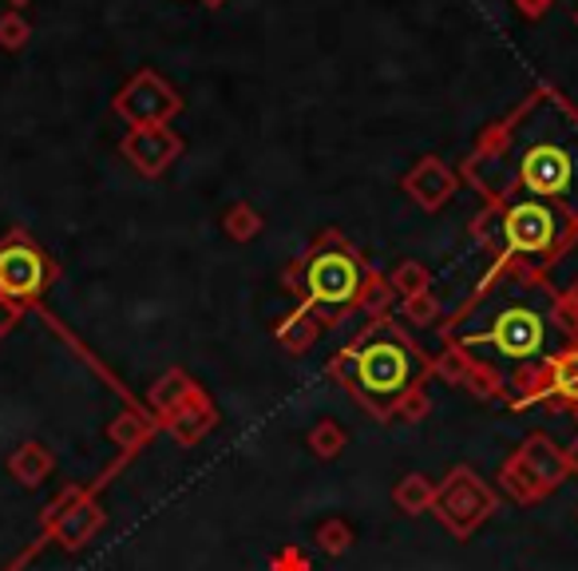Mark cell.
I'll return each mask as SVG.
<instances>
[{
	"instance_id": "cell-27",
	"label": "cell",
	"mask_w": 578,
	"mask_h": 571,
	"mask_svg": "<svg viewBox=\"0 0 578 571\" xmlns=\"http://www.w3.org/2000/svg\"><path fill=\"white\" fill-rule=\"evenodd\" d=\"M17 318H20V305L17 302H9V298H0V338L17 325Z\"/></svg>"
},
{
	"instance_id": "cell-4",
	"label": "cell",
	"mask_w": 578,
	"mask_h": 571,
	"mask_svg": "<svg viewBox=\"0 0 578 571\" xmlns=\"http://www.w3.org/2000/svg\"><path fill=\"white\" fill-rule=\"evenodd\" d=\"M492 222L500 235V255L515 267L539 270L563 255L578 238V222L555 203L515 195L507 203H492Z\"/></svg>"
},
{
	"instance_id": "cell-28",
	"label": "cell",
	"mask_w": 578,
	"mask_h": 571,
	"mask_svg": "<svg viewBox=\"0 0 578 571\" xmlns=\"http://www.w3.org/2000/svg\"><path fill=\"white\" fill-rule=\"evenodd\" d=\"M512 4H515V9H519L527 20H539L543 12L550 9V0H512Z\"/></svg>"
},
{
	"instance_id": "cell-10",
	"label": "cell",
	"mask_w": 578,
	"mask_h": 571,
	"mask_svg": "<svg viewBox=\"0 0 578 571\" xmlns=\"http://www.w3.org/2000/svg\"><path fill=\"white\" fill-rule=\"evenodd\" d=\"M119 155L132 163L143 179H159L171 172V163L182 155V139L167 124L159 127H132L119 143Z\"/></svg>"
},
{
	"instance_id": "cell-11",
	"label": "cell",
	"mask_w": 578,
	"mask_h": 571,
	"mask_svg": "<svg viewBox=\"0 0 578 571\" xmlns=\"http://www.w3.org/2000/svg\"><path fill=\"white\" fill-rule=\"evenodd\" d=\"M104 523H107L104 508L87 492H64L56 505H52V512H48V532L56 536L64 548H72V552L84 548L87 540H95Z\"/></svg>"
},
{
	"instance_id": "cell-21",
	"label": "cell",
	"mask_w": 578,
	"mask_h": 571,
	"mask_svg": "<svg viewBox=\"0 0 578 571\" xmlns=\"http://www.w3.org/2000/svg\"><path fill=\"white\" fill-rule=\"evenodd\" d=\"M309 448H313V457H322V460L341 457L345 428L337 425V421H322V425H313L309 428Z\"/></svg>"
},
{
	"instance_id": "cell-24",
	"label": "cell",
	"mask_w": 578,
	"mask_h": 571,
	"mask_svg": "<svg viewBox=\"0 0 578 571\" xmlns=\"http://www.w3.org/2000/svg\"><path fill=\"white\" fill-rule=\"evenodd\" d=\"M29 40H32V24L20 17V12H4V17H0V48H4V52H20Z\"/></svg>"
},
{
	"instance_id": "cell-17",
	"label": "cell",
	"mask_w": 578,
	"mask_h": 571,
	"mask_svg": "<svg viewBox=\"0 0 578 571\" xmlns=\"http://www.w3.org/2000/svg\"><path fill=\"white\" fill-rule=\"evenodd\" d=\"M547 385L555 397H563L567 405L578 409V342L567 345V350L547 365Z\"/></svg>"
},
{
	"instance_id": "cell-14",
	"label": "cell",
	"mask_w": 578,
	"mask_h": 571,
	"mask_svg": "<svg viewBox=\"0 0 578 571\" xmlns=\"http://www.w3.org/2000/svg\"><path fill=\"white\" fill-rule=\"evenodd\" d=\"M52 468H56V457H52L40 440H24V445H20L17 453L9 457V473L17 476L24 488L44 485L48 476H52Z\"/></svg>"
},
{
	"instance_id": "cell-9",
	"label": "cell",
	"mask_w": 578,
	"mask_h": 571,
	"mask_svg": "<svg viewBox=\"0 0 578 571\" xmlns=\"http://www.w3.org/2000/svg\"><path fill=\"white\" fill-rule=\"evenodd\" d=\"M48 278H52V262L40 247H32L24 230H12L9 242H0V298L9 302H29V298L44 294Z\"/></svg>"
},
{
	"instance_id": "cell-25",
	"label": "cell",
	"mask_w": 578,
	"mask_h": 571,
	"mask_svg": "<svg viewBox=\"0 0 578 571\" xmlns=\"http://www.w3.org/2000/svg\"><path fill=\"white\" fill-rule=\"evenodd\" d=\"M404 318H408V322H417V325H432L440 318L437 298L428 294V290H420V294L404 298Z\"/></svg>"
},
{
	"instance_id": "cell-19",
	"label": "cell",
	"mask_w": 578,
	"mask_h": 571,
	"mask_svg": "<svg viewBox=\"0 0 578 571\" xmlns=\"http://www.w3.org/2000/svg\"><path fill=\"white\" fill-rule=\"evenodd\" d=\"M151 433H155V421H147L143 413H119V417L112 421V428H107V437L124 448H139Z\"/></svg>"
},
{
	"instance_id": "cell-1",
	"label": "cell",
	"mask_w": 578,
	"mask_h": 571,
	"mask_svg": "<svg viewBox=\"0 0 578 571\" xmlns=\"http://www.w3.org/2000/svg\"><path fill=\"white\" fill-rule=\"evenodd\" d=\"M452 350L515 405L550 397L547 365L578 342V325L535 270L503 262L448 330Z\"/></svg>"
},
{
	"instance_id": "cell-32",
	"label": "cell",
	"mask_w": 578,
	"mask_h": 571,
	"mask_svg": "<svg viewBox=\"0 0 578 571\" xmlns=\"http://www.w3.org/2000/svg\"><path fill=\"white\" fill-rule=\"evenodd\" d=\"M575 24H578V12H575Z\"/></svg>"
},
{
	"instance_id": "cell-2",
	"label": "cell",
	"mask_w": 578,
	"mask_h": 571,
	"mask_svg": "<svg viewBox=\"0 0 578 571\" xmlns=\"http://www.w3.org/2000/svg\"><path fill=\"white\" fill-rule=\"evenodd\" d=\"M464 179L492 203L527 195L578 222V107L555 87H535L507 120L487 127L464 159Z\"/></svg>"
},
{
	"instance_id": "cell-23",
	"label": "cell",
	"mask_w": 578,
	"mask_h": 571,
	"mask_svg": "<svg viewBox=\"0 0 578 571\" xmlns=\"http://www.w3.org/2000/svg\"><path fill=\"white\" fill-rule=\"evenodd\" d=\"M428 282H432V278H428V267H420V262H412V258H408V262H400V267L389 274V286L397 290L400 298L420 294V290H428Z\"/></svg>"
},
{
	"instance_id": "cell-18",
	"label": "cell",
	"mask_w": 578,
	"mask_h": 571,
	"mask_svg": "<svg viewBox=\"0 0 578 571\" xmlns=\"http://www.w3.org/2000/svg\"><path fill=\"white\" fill-rule=\"evenodd\" d=\"M317 333H322V318H313L309 310H297L290 322H282V330H277V342L285 345L290 353H305L313 342H317Z\"/></svg>"
},
{
	"instance_id": "cell-5",
	"label": "cell",
	"mask_w": 578,
	"mask_h": 571,
	"mask_svg": "<svg viewBox=\"0 0 578 571\" xmlns=\"http://www.w3.org/2000/svg\"><path fill=\"white\" fill-rule=\"evenodd\" d=\"M297 290H302L309 314L341 318L345 310L360 305L369 290V270L357 250L345 247L337 235H325V242H317L297 267Z\"/></svg>"
},
{
	"instance_id": "cell-15",
	"label": "cell",
	"mask_w": 578,
	"mask_h": 571,
	"mask_svg": "<svg viewBox=\"0 0 578 571\" xmlns=\"http://www.w3.org/2000/svg\"><path fill=\"white\" fill-rule=\"evenodd\" d=\"M162 425H167V433H171L179 445H195V440H202V433L214 425V409L199 397V401H190V405H182L179 413H171Z\"/></svg>"
},
{
	"instance_id": "cell-26",
	"label": "cell",
	"mask_w": 578,
	"mask_h": 571,
	"mask_svg": "<svg viewBox=\"0 0 578 571\" xmlns=\"http://www.w3.org/2000/svg\"><path fill=\"white\" fill-rule=\"evenodd\" d=\"M274 571H313V568H309V560L297 552V548H285V552L274 560Z\"/></svg>"
},
{
	"instance_id": "cell-29",
	"label": "cell",
	"mask_w": 578,
	"mask_h": 571,
	"mask_svg": "<svg viewBox=\"0 0 578 571\" xmlns=\"http://www.w3.org/2000/svg\"><path fill=\"white\" fill-rule=\"evenodd\" d=\"M563 457H567V468H570V473L578 476V437L570 440V448H567V453H563Z\"/></svg>"
},
{
	"instance_id": "cell-8",
	"label": "cell",
	"mask_w": 578,
	"mask_h": 571,
	"mask_svg": "<svg viewBox=\"0 0 578 571\" xmlns=\"http://www.w3.org/2000/svg\"><path fill=\"white\" fill-rule=\"evenodd\" d=\"M112 112L124 120L127 127H159L171 124L175 115L182 112V95L175 92L159 72L143 68L119 87V95L112 100Z\"/></svg>"
},
{
	"instance_id": "cell-16",
	"label": "cell",
	"mask_w": 578,
	"mask_h": 571,
	"mask_svg": "<svg viewBox=\"0 0 578 571\" xmlns=\"http://www.w3.org/2000/svg\"><path fill=\"white\" fill-rule=\"evenodd\" d=\"M392 505L400 508L404 516H420V512H432L437 505V485L420 473H408L397 488H392Z\"/></svg>"
},
{
	"instance_id": "cell-22",
	"label": "cell",
	"mask_w": 578,
	"mask_h": 571,
	"mask_svg": "<svg viewBox=\"0 0 578 571\" xmlns=\"http://www.w3.org/2000/svg\"><path fill=\"white\" fill-rule=\"evenodd\" d=\"M313 540H317V548H322L325 556H345L353 548V528L345 520H325L317 523Z\"/></svg>"
},
{
	"instance_id": "cell-31",
	"label": "cell",
	"mask_w": 578,
	"mask_h": 571,
	"mask_svg": "<svg viewBox=\"0 0 578 571\" xmlns=\"http://www.w3.org/2000/svg\"><path fill=\"white\" fill-rule=\"evenodd\" d=\"M202 4H207V9H219V4H227V0H202Z\"/></svg>"
},
{
	"instance_id": "cell-30",
	"label": "cell",
	"mask_w": 578,
	"mask_h": 571,
	"mask_svg": "<svg viewBox=\"0 0 578 571\" xmlns=\"http://www.w3.org/2000/svg\"><path fill=\"white\" fill-rule=\"evenodd\" d=\"M9 4H12V12H20V9H29L32 0H9Z\"/></svg>"
},
{
	"instance_id": "cell-7",
	"label": "cell",
	"mask_w": 578,
	"mask_h": 571,
	"mask_svg": "<svg viewBox=\"0 0 578 571\" xmlns=\"http://www.w3.org/2000/svg\"><path fill=\"white\" fill-rule=\"evenodd\" d=\"M432 512H437V520L444 523L455 540H467V536L495 512V492L492 485H484L467 465H455L444 485H437V505H432Z\"/></svg>"
},
{
	"instance_id": "cell-12",
	"label": "cell",
	"mask_w": 578,
	"mask_h": 571,
	"mask_svg": "<svg viewBox=\"0 0 578 571\" xmlns=\"http://www.w3.org/2000/svg\"><path fill=\"white\" fill-rule=\"evenodd\" d=\"M408 199L417 203L420 210H440L452 203L455 195V175L440 155H424V159L404 175Z\"/></svg>"
},
{
	"instance_id": "cell-6",
	"label": "cell",
	"mask_w": 578,
	"mask_h": 571,
	"mask_svg": "<svg viewBox=\"0 0 578 571\" xmlns=\"http://www.w3.org/2000/svg\"><path fill=\"white\" fill-rule=\"evenodd\" d=\"M567 476H570V468H567V457H563V448L550 437H543V433H535V437L523 440L519 453L503 465L500 480L519 505H532L539 496L555 492Z\"/></svg>"
},
{
	"instance_id": "cell-20",
	"label": "cell",
	"mask_w": 578,
	"mask_h": 571,
	"mask_svg": "<svg viewBox=\"0 0 578 571\" xmlns=\"http://www.w3.org/2000/svg\"><path fill=\"white\" fill-rule=\"evenodd\" d=\"M222 230H227V238H234V242H250V238L262 235V215H258L250 203H234V207L222 215Z\"/></svg>"
},
{
	"instance_id": "cell-3",
	"label": "cell",
	"mask_w": 578,
	"mask_h": 571,
	"mask_svg": "<svg viewBox=\"0 0 578 571\" xmlns=\"http://www.w3.org/2000/svg\"><path fill=\"white\" fill-rule=\"evenodd\" d=\"M329 373L345 385V393H353L357 405L372 413L377 421H389L392 413L420 421L428 409L424 377L432 373V362L412 345L404 330L389 318H377L369 330L360 333L357 342L345 345L333 357Z\"/></svg>"
},
{
	"instance_id": "cell-13",
	"label": "cell",
	"mask_w": 578,
	"mask_h": 571,
	"mask_svg": "<svg viewBox=\"0 0 578 571\" xmlns=\"http://www.w3.org/2000/svg\"><path fill=\"white\" fill-rule=\"evenodd\" d=\"M199 397H202L199 385H195L182 370H167L151 385V393H147V401H151V409L159 413V417L162 413L171 417V413H179L182 405H190V401H199Z\"/></svg>"
}]
</instances>
